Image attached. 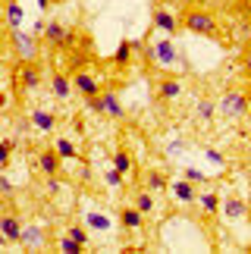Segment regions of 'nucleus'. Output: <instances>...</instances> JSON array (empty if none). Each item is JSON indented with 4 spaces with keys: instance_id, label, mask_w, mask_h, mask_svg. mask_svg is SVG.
<instances>
[{
    "instance_id": "obj_1",
    "label": "nucleus",
    "mask_w": 251,
    "mask_h": 254,
    "mask_svg": "<svg viewBox=\"0 0 251 254\" xmlns=\"http://www.w3.org/2000/svg\"><path fill=\"white\" fill-rule=\"evenodd\" d=\"M179 25L191 35H201V38H214L217 35V19L207 13V9H188L186 16L179 19Z\"/></svg>"
},
{
    "instance_id": "obj_2",
    "label": "nucleus",
    "mask_w": 251,
    "mask_h": 254,
    "mask_svg": "<svg viewBox=\"0 0 251 254\" xmlns=\"http://www.w3.org/2000/svg\"><path fill=\"white\" fill-rule=\"evenodd\" d=\"M217 110L229 116V120H239V116L248 113V101H245V91H226L223 97L217 101Z\"/></svg>"
},
{
    "instance_id": "obj_3",
    "label": "nucleus",
    "mask_w": 251,
    "mask_h": 254,
    "mask_svg": "<svg viewBox=\"0 0 251 254\" xmlns=\"http://www.w3.org/2000/svg\"><path fill=\"white\" fill-rule=\"evenodd\" d=\"M72 91H79L82 97L101 94V79L91 69H75V75H72Z\"/></svg>"
},
{
    "instance_id": "obj_4",
    "label": "nucleus",
    "mask_w": 251,
    "mask_h": 254,
    "mask_svg": "<svg viewBox=\"0 0 251 254\" xmlns=\"http://www.w3.org/2000/svg\"><path fill=\"white\" fill-rule=\"evenodd\" d=\"M148 57H151V60H157L160 66H176V60H179L176 44H173L170 38H163V41H154V44L148 47Z\"/></svg>"
},
{
    "instance_id": "obj_5",
    "label": "nucleus",
    "mask_w": 251,
    "mask_h": 254,
    "mask_svg": "<svg viewBox=\"0 0 251 254\" xmlns=\"http://www.w3.org/2000/svg\"><path fill=\"white\" fill-rule=\"evenodd\" d=\"M151 22H154V28H160L163 35H176L179 32V19H176V13H173V9H167V6H157L151 13Z\"/></svg>"
},
{
    "instance_id": "obj_6",
    "label": "nucleus",
    "mask_w": 251,
    "mask_h": 254,
    "mask_svg": "<svg viewBox=\"0 0 251 254\" xmlns=\"http://www.w3.org/2000/svg\"><path fill=\"white\" fill-rule=\"evenodd\" d=\"M41 32H44V38H47L51 44H60V47H69V44L75 41V32H69L63 22H47Z\"/></svg>"
},
{
    "instance_id": "obj_7",
    "label": "nucleus",
    "mask_w": 251,
    "mask_h": 254,
    "mask_svg": "<svg viewBox=\"0 0 251 254\" xmlns=\"http://www.w3.org/2000/svg\"><path fill=\"white\" fill-rule=\"evenodd\" d=\"M167 189H170V194H173L179 204H195V201H198V189H195V182H188V179L167 182Z\"/></svg>"
},
{
    "instance_id": "obj_8",
    "label": "nucleus",
    "mask_w": 251,
    "mask_h": 254,
    "mask_svg": "<svg viewBox=\"0 0 251 254\" xmlns=\"http://www.w3.org/2000/svg\"><path fill=\"white\" fill-rule=\"evenodd\" d=\"M144 213L135 207V204H123L120 207V223H123V229H129V232H141L144 229Z\"/></svg>"
},
{
    "instance_id": "obj_9",
    "label": "nucleus",
    "mask_w": 251,
    "mask_h": 254,
    "mask_svg": "<svg viewBox=\"0 0 251 254\" xmlns=\"http://www.w3.org/2000/svg\"><path fill=\"white\" fill-rule=\"evenodd\" d=\"M60 163H63V157L54 148H44L41 154H38V170H41L44 176H57L60 173Z\"/></svg>"
},
{
    "instance_id": "obj_10",
    "label": "nucleus",
    "mask_w": 251,
    "mask_h": 254,
    "mask_svg": "<svg viewBox=\"0 0 251 254\" xmlns=\"http://www.w3.org/2000/svg\"><path fill=\"white\" fill-rule=\"evenodd\" d=\"M0 232L6 236V242H19L22 239V220L16 213H0Z\"/></svg>"
},
{
    "instance_id": "obj_11",
    "label": "nucleus",
    "mask_w": 251,
    "mask_h": 254,
    "mask_svg": "<svg viewBox=\"0 0 251 254\" xmlns=\"http://www.w3.org/2000/svg\"><path fill=\"white\" fill-rule=\"evenodd\" d=\"M13 41H16V51L22 60H32V57L38 54V44H35V38L32 35H25L22 28H13Z\"/></svg>"
},
{
    "instance_id": "obj_12",
    "label": "nucleus",
    "mask_w": 251,
    "mask_h": 254,
    "mask_svg": "<svg viewBox=\"0 0 251 254\" xmlns=\"http://www.w3.org/2000/svg\"><path fill=\"white\" fill-rule=\"evenodd\" d=\"M51 91H54L57 101H69V97H72V79L63 75V72H54L51 75Z\"/></svg>"
},
{
    "instance_id": "obj_13",
    "label": "nucleus",
    "mask_w": 251,
    "mask_h": 254,
    "mask_svg": "<svg viewBox=\"0 0 251 254\" xmlns=\"http://www.w3.org/2000/svg\"><path fill=\"white\" fill-rule=\"evenodd\" d=\"M157 97H160V101H179V97H182V82L179 79H173V75H170V79H160V85H157Z\"/></svg>"
},
{
    "instance_id": "obj_14",
    "label": "nucleus",
    "mask_w": 251,
    "mask_h": 254,
    "mask_svg": "<svg viewBox=\"0 0 251 254\" xmlns=\"http://www.w3.org/2000/svg\"><path fill=\"white\" fill-rule=\"evenodd\" d=\"M35 126L38 132H54L57 129V116L51 110H44V107H38V110H32V120H28Z\"/></svg>"
},
{
    "instance_id": "obj_15",
    "label": "nucleus",
    "mask_w": 251,
    "mask_h": 254,
    "mask_svg": "<svg viewBox=\"0 0 251 254\" xmlns=\"http://www.w3.org/2000/svg\"><path fill=\"white\" fill-rule=\"evenodd\" d=\"M101 97H104V116L123 120V116H126V107H123V101H120V94H117V91H101Z\"/></svg>"
},
{
    "instance_id": "obj_16",
    "label": "nucleus",
    "mask_w": 251,
    "mask_h": 254,
    "mask_svg": "<svg viewBox=\"0 0 251 254\" xmlns=\"http://www.w3.org/2000/svg\"><path fill=\"white\" fill-rule=\"evenodd\" d=\"M220 210H223V213H226L229 220H242L245 213H248V207H245V201H242V198H233V194H229L226 201L220 198Z\"/></svg>"
},
{
    "instance_id": "obj_17",
    "label": "nucleus",
    "mask_w": 251,
    "mask_h": 254,
    "mask_svg": "<svg viewBox=\"0 0 251 254\" xmlns=\"http://www.w3.org/2000/svg\"><path fill=\"white\" fill-rule=\"evenodd\" d=\"M38 85H41V72H38L32 63H25L22 69H19V88H22V91H35Z\"/></svg>"
},
{
    "instance_id": "obj_18",
    "label": "nucleus",
    "mask_w": 251,
    "mask_h": 254,
    "mask_svg": "<svg viewBox=\"0 0 251 254\" xmlns=\"http://www.w3.org/2000/svg\"><path fill=\"white\" fill-rule=\"evenodd\" d=\"M132 204L138 207L144 217H151L154 210H157V201H154V191H148V189H141V191H135L132 194Z\"/></svg>"
},
{
    "instance_id": "obj_19",
    "label": "nucleus",
    "mask_w": 251,
    "mask_h": 254,
    "mask_svg": "<svg viewBox=\"0 0 251 254\" xmlns=\"http://www.w3.org/2000/svg\"><path fill=\"white\" fill-rule=\"evenodd\" d=\"M198 204H201V213H204V217H217V213H220V194L217 191L198 194Z\"/></svg>"
},
{
    "instance_id": "obj_20",
    "label": "nucleus",
    "mask_w": 251,
    "mask_h": 254,
    "mask_svg": "<svg viewBox=\"0 0 251 254\" xmlns=\"http://www.w3.org/2000/svg\"><path fill=\"white\" fill-rule=\"evenodd\" d=\"M144 189L154 191V194L163 191V189H167V176H163L160 170H148V176H144Z\"/></svg>"
},
{
    "instance_id": "obj_21",
    "label": "nucleus",
    "mask_w": 251,
    "mask_h": 254,
    "mask_svg": "<svg viewBox=\"0 0 251 254\" xmlns=\"http://www.w3.org/2000/svg\"><path fill=\"white\" fill-rule=\"evenodd\" d=\"M54 151L60 154L63 160H75V157H79V148H75V141H72V138H57Z\"/></svg>"
},
{
    "instance_id": "obj_22",
    "label": "nucleus",
    "mask_w": 251,
    "mask_h": 254,
    "mask_svg": "<svg viewBox=\"0 0 251 254\" xmlns=\"http://www.w3.org/2000/svg\"><path fill=\"white\" fill-rule=\"evenodd\" d=\"M132 167H135V163H132V154L129 151H113V170H120L123 176H129L132 173Z\"/></svg>"
},
{
    "instance_id": "obj_23",
    "label": "nucleus",
    "mask_w": 251,
    "mask_h": 254,
    "mask_svg": "<svg viewBox=\"0 0 251 254\" xmlns=\"http://www.w3.org/2000/svg\"><path fill=\"white\" fill-rule=\"evenodd\" d=\"M22 245H28V248H41V242H44V232L38 229V226H22Z\"/></svg>"
},
{
    "instance_id": "obj_24",
    "label": "nucleus",
    "mask_w": 251,
    "mask_h": 254,
    "mask_svg": "<svg viewBox=\"0 0 251 254\" xmlns=\"http://www.w3.org/2000/svg\"><path fill=\"white\" fill-rule=\"evenodd\" d=\"M214 110H217V104L207 101V97H201V101L195 104V116H198L201 123H210V120H214Z\"/></svg>"
},
{
    "instance_id": "obj_25",
    "label": "nucleus",
    "mask_w": 251,
    "mask_h": 254,
    "mask_svg": "<svg viewBox=\"0 0 251 254\" xmlns=\"http://www.w3.org/2000/svg\"><path fill=\"white\" fill-rule=\"evenodd\" d=\"M6 22H9V28H22V6L16 0L6 3Z\"/></svg>"
},
{
    "instance_id": "obj_26",
    "label": "nucleus",
    "mask_w": 251,
    "mask_h": 254,
    "mask_svg": "<svg viewBox=\"0 0 251 254\" xmlns=\"http://www.w3.org/2000/svg\"><path fill=\"white\" fill-rule=\"evenodd\" d=\"M132 51H135V44H132V41H123V44L117 47V54H113V63H117V66H126V63L132 60Z\"/></svg>"
},
{
    "instance_id": "obj_27",
    "label": "nucleus",
    "mask_w": 251,
    "mask_h": 254,
    "mask_svg": "<svg viewBox=\"0 0 251 254\" xmlns=\"http://www.w3.org/2000/svg\"><path fill=\"white\" fill-rule=\"evenodd\" d=\"M57 251H63V254H82V251H85V245H79V242L69 239V236H63L60 242H57Z\"/></svg>"
},
{
    "instance_id": "obj_28",
    "label": "nucleus",
    "mask_w": 251,
    "mask_h": 254,
    "mask_svg": "<svg viewBox=\"0 0 251 254\" xmlns=\"http://www.w3.org/2000/svg\"><path fill=\"white\" fill-rule=\"evenodd\" d=\"M85 223H88L91 229H98V232H107V229H110V220L104 217V213H88V217H85Z\"/></svg>"
},
{
    "instance_id": "obj_29",
    "label": "nucleus",
    "mask_w": 251,
    "mask_h": 254,
    "mask_svg": "<svg viewBox=\"0 0 251 254\" xmlns=\"http://www.w3.org/2000/svg\"><path fill=\"white\" fill-rule=\"evenodd\" d=\"M13 148H16V141H6V138H0V170H6V167H9Z\"/></svg>"
},
{
    "instance_id": "obj_30",
    "label": "nucleus",
    "mask_w": 251,
    "mask_h": 254,
    "mask_svg": "<svg viewBox=\"0 0 251 254\" xmlns=\"http://www.w3.org/2000/svg\"><path fill=\"white\" fill-rule=\"evenodd\" d=\"M66 236H69V239H75L79 245H88V229H85V226H79V223H72V226L66 229Z\"/></svg>"
},
{
    "instance_id": "obj_31",
    "label": "nucleus",
    "mask_w": 251,
    "mask_h": 254,
    "mask_svg": "<svg viewBox=\"0 0 251 254\" xmlns=\"http://www.w3.org/2000/svg\"><path fill=\"white\" fill-rule=\"evenodd\" d=\"M85 107H88V113H98V116H104V97H101V94H91V97H85Z\"/></svg>"
},
{
    "instance_id": "obj_32",
    "label": "nucleus",
    "mask_w": 251,
    "mask_h": 254,
    "mask_svg": "<svg viewBox=\"0 0 251 254\" xmlns=\"http://www.w3.org/2000/svg\"><path fill=\"white\" fill-rule=\"evenodd\" d=\"M104 182H107V189H120V185L126 182V176L120 170H107V173H104Z\"/></svg>"
},
{
    "instance_id": "obj_33",
    "label": "nucleus",
    "mask_w": 251,
    "mask_h": 254,
    "mask_svg": "<svg viewBox=\"0 0 251 254\" xmlns=\"http://www.w3.org/2000/svg\"><path fill=\"white\" fill-rule=\"evenodd\" d=\"M186 179L198 185V182H207V176H204V173H201V170H186Z\"/></svg>"
},
{
    "instance_id": "obj_34",
    "label": "nucleus",
    "mask_w": 251,
    "mask_h": 254,
    "mask_svg": "<svg viewBox=\"0 0 251 254\" xmlns=\"http://www.w3.org/2000/svg\"><path fill=\"white\" fill-rule=\"evenodd\" d=\"M242 69H245V75L251 79V51H245V57H242Z\"/></svg>"
},
{
    "instance_id": "obj_35",
    "label": "nucleus",
    "mask_w": 251,
    "mask_h": 254,
    "mask_svg": "<svg viewBox=\"0 0 251 254\" xmlns=\"http://www.w3.org/2000/svg\"><path fill=\"white\" fill-rule=\"evenodd\" d=\"M0 191H3V194H9V191H13V182H9L6 176H0Z\"/></svg>"
},
{
    "instance_id": "obj_36",
    "label": "nucleus",
    "mask_w": 251,
    "mask_h": 254,
    "mask_svg": "<svg viewBox=\"0 0 251 254\" xmlns=\"http://www.w3.org/2000/svg\"><path fill=\"white\" fill-rule=\"evenodd\" d=\"M51 6V0H38V9H47Z\"/></svg>"
},
{
    "instance_id": "obj_37",
    "label": "nucleus",
    "mask_w": 251,
    "mask_h": 254,
    "mask_svg": "<svg viewBox=\"0 0 251 254\" xmlns=\"http://www.w3.org/2000/svg\"><path fill=\"white\" fill-rule=\"evenodd\" d=\"M3 245H9V242H6V236H3V232H0V248H3Z\"/></svg>"
},
{
    "instance_id": "obj_38",
    "label": "nucleus",
    "mask_w": 251,
    "mask_h": 254,
    "mask_svg": "<svg viewBox=\"0 0 251 254\" xmlns=\"http://www.w3.org/2000/svg\"><path fill=\"white\" fill-rule=\"evenodd\" d=\"M245 101H248V113H251V91H245Z\"/></svg>"
}]
</instances>
